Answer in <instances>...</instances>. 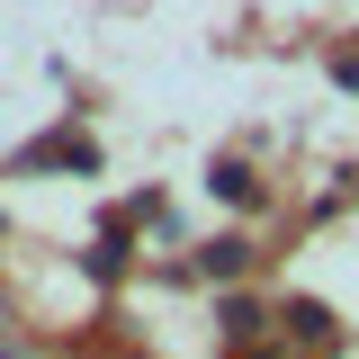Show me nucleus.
<instances>
[{
	"mask_svg": "<svg viewBox=\"0 0 359 359\" xmlns=\"http://www.w3.org/2000/svg\"><path fill=\"white\" fill-rule=\"evenodd\" d=\"M252 261V243H233V233H224V243H207V252H198V269H207V278H233V269Z\"/></svg>",
	"mask_w": 359,
	"mask_h": 359,
	"instance_id": "1",
	"label": "nucleus"
},
{
	"mask_svg": "<svg viewBox=\"0 0 359 359\" xmlns=\"http://www.w3.org/2000/svg\"><path fill=\"white\" fill-rule=\"evenodd\" d=\"M207 180H216L224 198H252V171H243V162H216V171H207Z\"/></svg>",
	"mask_w": 359,
	"mask_h": 359,
	"instance_id": "2",
	"label": "nucleus"
},
{
	"mask_svg": "<svg viewBox=\"0 0 359 359\" xmlns=\"http://www.w3.org/2000/svg\"><path fill=\"white\" fill-rule=\"evenodd\" d=\"M287 323H297V332H306V341H323V332H332V323H323V306H306V297H297V306H287Z\"/></svg>",
	"mask_w": 359,
	"mask_h": 359,
	"instance_id": "3",
	"label": "nucleus"
}]
</instances>
